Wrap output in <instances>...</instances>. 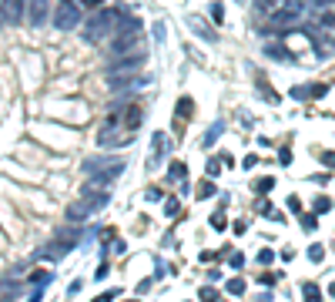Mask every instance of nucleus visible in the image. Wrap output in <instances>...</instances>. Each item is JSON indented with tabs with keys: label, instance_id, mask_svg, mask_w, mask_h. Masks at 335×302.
<instances>
[{
	"label": "nucleus",
	"instance_id": "obj_23",
	"mask_svg": "<svg viewBox=\"0 0 335 302\" xmlns=\"http://www.w3.org/2000/svg\"><path fill=\"white\" fill-rule=\"evenodd\" d=\"M178 114H191V101H188V97H184V101L178 104Z\"/></svg>",
	"mask_w": 335,
	"mask_h": 302
},
{
	"label": "nucleus",
	"instance_id": "obj_26",
	"mask_svg": "<svg viewBox=\"0 0 335 302\" xmlns=\"http://www.w3.org/2000/svg\"><path fill=\"white\" fill-rule=\"evenodd\" d=\"M218 131H221V124H215V128H211V131H208V138H205V141L211 144V141H215V138H218Z\"/></svg>",
	"mask_w": 335,
	"mask_h": 302
},
{
	"label": "nucleus",
	"instance_id": "obj_22",
	"mask_svg": "<svg viewBox=\"0 0 335 302\" xmlns=\"http://www.w3.org/2000/svg\"><path fill=\"white\" fill-rule=\"evenodd\" d=\"M328 208H332V202H328V198H319V202H315V212H328Z\"/></svg>",
	"mask_w": 335,
	"mask_h": 302
},
{
	"label": "nucleus",
	"instance_id": "obj_24",
	"mask_svg": "<svg viewBox=\"0 0 335 302\" xmlns=\"http://www.w3.org/2000/svg\"><path fill=\"white\" fill-rule=\"evenodd\" d=\"M221 14H225L221 4H211V20H221Z\"/></svg>",
	"mask_w": 335,
	"mask_h": 302
},
{
	"label": "nucleus",
	"instance_id": "obj_25",
	"mask_svg": "<svg viewBox=\"0 0 335 302\" xmlns=\"http://www.w3.org/2000/svg\"><path fill=\"white\" fill-rule=\"evenodd\" d=\"M201 299H205V302H215L218 292H215V289H205V292H201Z\"/></svg>",
	"mask_w": 335,
	"mask_h": 302
},
{
	"label": "nucleus",
	"instance_id": "obj_16",
	"mask_svg": "<svg viewBox=\"0 0 335 302\" xmlns=\"http://www.w3.org/2000/svg\"><path fill=\"white\" fill-rule=\"evenodd\" d=\"M208 195H215V185H211V182H201L198 185V198H208Z\"/></svg>",
	"mask_w": 335,
	"mask_h": 302
},
{
	"label": "nucleus",
	"instance_id": "obj_9",
	"mask_svg": "<svg viewBox=\"0 0 335 302\" xmlns=\"http://www.w3.org/2000/svg\"><path fill=\"white\" fill-rule=\"evenodd\" d=\"M47 17H50V0H27V20H31V27L47 24Z\"/></svg>",
	"mask_w": 335,
	"mask_h": 302
},
{
	"label": "nucleus",
	"instance_id": "obj_21",
	"mask_svg": "<svg viewBox=\"0 0 335 302\" xmlns=\"http://www.w3.org/2000/svg\"><path fill=\"white\" fill-rule=\"evenodd\" d=\"M271 259H275V255H271L268 248H265V252H258V262H262V265H271Z\"/></svg>",
	"mask_w": 335,
	"mask_h": 302
},
{
	"label": "nucleus",
	"instance_id": "obj_3",
	"mask_svg": "<svg viewBox=\"0 0 335 302\" xmlns=\"http://www.w3.org/2000/svg\"><path fill=\"white\" fill-rule=\"evenodd\" d=\"M80 232H84V229H80ZM80 232H61V235H57L54 242H47V245L40 248V252H37V259H61L64 252H71V248L80 242Z\"/></svg>",
	"mask_w": 335,
	"mask_h": 302
},
{
	"label": "nucleus",
	"instance_id": "obj_7",
	"mask_svg": "<svg viewBox=\"0 0 335 302\" xmlns=\"http://www.w3.org/2000/svg\"><path fill=\"white\" fill-rule=\"evenodd\" d=\"M77 24H80V10L74 4H61L57 14H54V27L57 31H74Z\"/></svg>",
	"mask_w": 335,
	"mask_h": 302
},
{
	"label": "nucleus",
	"instance_id": "obj_29",
	"mask_svg": "<svg viewBox=\"0 0 335 302\" xmlns=\"http://www.w3.org/2000/svg\"><path fill=\"white\" fill-rule=\"evenodd\" d=\"M80 4H84V7H91V10H94V7H101L104 0H80Z\"/></svg>",
	"mask_w": 335,
	"mask_h": 302
},
{
	"label": "nucleus",
	"instance_id": "obj_31",
	"mask_svg": "<svg viewBox=\"0 0 335 302\" xmlns=\"http://www.w3.org/2000/svg\"><path fill=\"white\" fill-rule=\"evenodd\" d=\"M0 24H4V10H0Z\"/></svg>",
	"mask_w": 335,
	"mask_h": 302
},
{
	"label": "nucleus",
	"instance_id": "obj_4",
	"mask_svg": "<svg viewBox=\"0 0 335 302\" xmlns=\"http://www.w3.org/2000/svg\"><path fill=\"white\" fill-rule=\"evenodd\" d=\"M298 17H302V4L298 0H285L275 10H268V24L271 27H292V24H298Z\"/></svg>",
	"mask_w": 335,
	"mask_h": 302
},
{
	"label": "nucleus",
	"instance_id": "obj_2",
	"mask_svg": "<svg viewBox=\"0 0 335 302\" xmlns=\"http://www.w3.org/2000/svg\"><path fill=\"white\" fill-rule=\"evenodd\" d=\"M144 61H148V54H144V51H134V54L118 57V61L107 67V81H111V84H118V81L137 78V74H141V67H144Z\"/></svg>",
	"mask_w": 335,
	"mask_h": 302
},
{
	"label": "nucleus",
	"instance_id": "obj_12",
	"mask_svg": "<svg viewBox=\"0 0 335 302\" xmlns=\"http://www.w3.org/2000/svg\"><path fill=\"white\" fill-rule=\"evenodd\" d=\"M88 215H91V205H88L84 198H80V202H74V205L67 208V222H84Z\"/></svg>",
	"mask_w": 335,
	"mask_h": 302
},
{
	"label": "nucleus",
	"instance_id": "obj_17",
	"mask_svg": "<svg viewBox=\"0 0 335 302\" xmlns=\"http://www.w3.org/2000/svg\"><path fill=\"white\" fill-rule=\"evenodd\" d=\"M228 292H232V295H241V292H245V282H241V279H232V282H228Z\"/></svg>",
	"mask_w": 335,
	"mask_h": 302
},
{
	"label": "nucleus",
	"instance_id": "obj_30",
	"mask_svg": "<svg viewBox=\"0 0 335 302\" xmlns=\"http://www.w3.org/2000/svg\"><path fill=\"white\" fill-rule=\"evenodd\" d=\"M111 299H114V292H104V295H97L94 302H111Z\"/></svg>",
	"mask_w": 335,
	"mask_h": 302
},
{
	"label": "nucleus",
	"instance_id": "obj_13",
	"mask_svg": "<svg viewBox=\"0 0 335 302\" xmlns=\"http://www.w3.org/2000/svg\"><path fill=\"white\" fill-rule=\"evenodd\" d=\"M164 155H168V135H154V158H151V165L161 161Z\"/></svg>",
	"mask_w": 335,
	"mask_h": 302
},
{
	"label": "nucleus",
	"instance_id": "obj_11",
	"mask_svg": "<svg viewBox=\"0 0 335 302\" xmlns=\"http://www.w3.org/2000/svg\"><path fill=\"white\" fill-rule=\"evenodd\" d=\"M84 202L91 205V212H97V208H104L107 202H111V191H107V188H91V185H84Z\"/></svg>",
	"mask_w": 335,
	"mask_h": 302
},
{
	"label": "nucleus",
	"instance_id": "obj_19",
	"mask_svg": "<svg viewBox=\"0 0 335 302\" xmlns=\"http://www.w3.org/2000/svg\"><path fill=\"white\" fill-rule=\"evenodd\" d=\"M171 178H175V182H181V178H184V165H181V161L171 165Z\"/></svg>",
	"mask_w": 335,
	"mask_h": 302
},
{
	"label": "nucleus",
	"instance_id": "obj_14",
	"mask_svg": "<svg viewBox=\"0 0 335 302\" xmlns=\"http://www.w3.org/2000/svg\"><path fill=\"white\" fill-rule=\"evenodd\" d=\"M191 27H194V31H198V34H201V37H208V40H215V34L208 31V27H205V24H201V20H194V17H191Z\"/></svg>",
	"mask_w": 335,
	"mask_h": 302
},
{
	"label": "nucleus",
	"instance_id": "obj_8",
	"mask_svg": "<svg viewBox=\"0 0 335 302\" xmlns=\"http://www.w3.org/2000/svg\"><path fill=\"white\" fill-rule=\"evenodd\" d=\"M0 10H4V24H20L27 17V0H0Z\"/></svg>",
	"mask_w": 335,
	"mask_h": 302
},
{
	"label": "nucleus",
	"instance_id": "obj_28",
	"mask_svg": "<svg viewBox=\"0 0 335 302\" xmlns=\"http://www.w3.org/2000/svg\"><path fill=\"white\" fill-rule=\"evenodd\" d=\"M271 188V178H262V182H258V191H262V195H265V191H268Z\"/></svg>",
	"mask_w": 335,
	"mask_h": 302
},
{
	"label": "nucleus",
	"instance_id": "obj_6",
	"mask_svg": "<svg viewBox=\"0 0 335 302\" xmlns=\"http://www.w3.org/2000/svg\"><path fill=\"white\" fill-rule=\"evenodd\" d=\"M141 44V34H111V44H107V54L111 57H124V54H134Z\"/></svg>",
	"mask_w": 335,
	"mask_h": 302
},
{
	"label": "nucleus",
	"instance_id": "obj_1",
	"mask_svg": "<svg viewBox=\"0 0 335 302\" xmlns=\"http://www.w3.org/2000/svg\"><path fill=\"white\" fill-rule=\"evenodd\" d=\"M121 24V10L118 7H101L94 17H88V24H84V40L88 44H101L107 40Z\"/></svg>",
	"mask_w": 335,
	"mask_h": 302
},
{
	"label": "nucleus",
	"instance_id": "obj_27",
	"mask_svg": "<svg viewBox=\"0 0 335 302\" xmlns=\"http://www.w3.org/2000/svg\"><path fill=\"white\" fill-rule=\"evenodd\" d=\"M232 265H235V269H241V265H245V255L235 252V255H232Z\"/></svg>",
	"mask_w": 335,
	"mask_h": 302
},
{
	"label": "nucleus",
	"instance_id": "obj_18",
	"mask_svg": "<svg viewBox=\"0 0 335 302\" xmlns=\"http://www.w3.org/2000/svg\"><path fill=\"white\" fill-rule=\"evenodd\" d=\"M322 255H325V248H322V245H312L309 248V259H312V262H322Z\"/></svg>",
	"mask_w": 335,
	"mask_h": 302
},
{
	"label": "nucleus",
	"instance_id": "obj_32",
	"mask_svg": "<svg viewBox=\"0 0 335 302\" xmlns=\"http://www.w3.org/2000/svg\"><path fill=\"white\" fill-rule=\"evenodd\" d=\"M64 4H71V0H64Z\"/></svg>",
	"mask_w": 335,
	"mask_h": 302
},
{
	"label": "nucleus",
	"instance_id": "obj_5",
	"mask_svg": "<svg viewBox=\"0 0 335 302\" xmlns=\"http://www.w3.org/2000/svg\"><path fill=\"white\" fill-rule=\"evenodd\" d=\"M84 171H91V175H114V178H118L121 171H124V158H104V155H97V158L84 161Z\"/></svg>",
	"mask_w": 335,
	"mask_h": 302
},
{
	"label": "nucleus",
	"instance_id": "obj_15",
	"mask_svg": "<svg viewBox=\"0 0 335 302\" xmlns=\"http://www.w3.org/2000/svg\"><path fill=\"white\" fill-rule=\"evenodd\" d=\"M305 302H322V295H319V289L312 286V282H309V286H305Z\"/></svg>",
	"mask_w": 335,
	"mask_h": 302
},
{
	"label": "nucleus",
	"instance_id": "obj_10",
	"mask_svg": "<svg viewBox=\"0 0 335 302\" xmlns=\"http://www.w3.org/2000/svg\"><path fill=\"white\" fill-rule=\"evenodd\" d=\"M141 121H144V108H141V104H128V108L121 111V124L128 128L131 135H134L137 128H141Z\"/></svg>",
	"mask_w": 335,
	"mask_h": 302
},
{
	"label": "nucleus",
	"instance_id": "obj_20",
	"mask_svg": "<svg viewBox=\"0 0 335 302\" xmlns=\"http://www.w3.org/2000/svg\"><path fill=\"white\" fill-rule=\"evenodd\" d=\"M302 225H305L309 232H315V215H302Z\"/></svg>",
	"mask_w": 335,
	"mask_h": 302
}]
</instances>
